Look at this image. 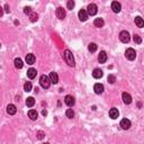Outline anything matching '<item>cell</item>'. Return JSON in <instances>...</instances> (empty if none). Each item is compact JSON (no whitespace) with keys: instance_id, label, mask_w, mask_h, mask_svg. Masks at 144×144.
<instances>
[{"instance_id":"15","label":"cell","mask_w":144,"mask_h":144,"mask_svg":"<svg viewBox=\"0 0 144 144\" xmlns=\"http://www.w3.org/2000/svg\"><path fill=\"white\" fill-rule=\"evenodd\" d=\"M93 90H95V92L97 95H100V93L104 92V86L101 83H96L95 87H93Z\"/></svg>"},{"instance_id":"9","label":"cell","mask_w":144,"mask_h":144,"mask_svg":"<svg viewBox=\"0 0 144 144\" xmlns=\"http://www.w3.org/2000/svg\"><path fill=\"white\" fill-rule=\"evenodd\" d=\"M78 15H79V19L81 21H86L88 19V13H87V10H85V9H81Z\"/></svg>"},{"instance_id":"26","label":"cell","mask_w":144,"mask_h":144,"mask_svg":"<svg viewBox=\"0 0 144 144\" xmlns=\"http://www.w3.org/2000/svg\"><path fill=\"white\" fill-rule=\"evenodd\" d=\"M133 41H134L135 44H141L142 43V38H141V36H139V35H134L133 36Z\"/></svg>"},{"instance_id":"19","label":"cell","mask_w":144,"mask_h":144,"mask_svg":"<svg viewBox=\"0 0 144 144\" xmlns=\"http://www.w3.org/2000/svg\"><path fill=\"white\" fill-rule=\"evenodd\" d=\"M134 20H135V24H136V26H137V27H140V28L144 27V20H143L142 17L137 16V17H135Z\"/></svg>"},{"instance_id":"20","label":"cell","mask_w":144,"mask_h":144,"mask_svg":"<svg viewBox=\"0 0 144 144\" xmlns=\"http://www.w3.org/2000/svg\"><path fill=\"white\" fill-rule=\"evenodd\" d=\"M103 71L100 70V69H95L92 72V75H93V78H96V79H100L103 77Z\"/></svg>"},{"instance_id":"28","label":"cell","mask_w":144,"mask_h":144,"mask_svg":"<svg viewBox=\"0 0 144 144\" xmlns=\"http://www.w3.org/2000/svg\"><path fill=\"white\" fill-rule=\"evenodd\" d=\"M88 49H89V51L93 53V52H96L97 51V45L95 44V43H90L89 46H88Z\"/></svg>"},{"instance_id":"4","label":"cell","mask_w":144,"mask_h":144,"mask_svg":"<svg viewBox=\"0 0 144 144\" xmlns=\"http://www.w3.org/2000/svg\"><path fill=\"white\" fill-rule=\"evenodd\" d=\"M119 39L123 43H128L129 42V39H131V37H129V33L128 32H126V31H123V32H121V34H119Z\"/></svg>"},{"instance_id":"13","label":"cell","mask_w":144,"mask_h":144,"mask_svg":"<svg viewBox=\"0 0 144 144\" xmlns=\"http://www.w3.org/2000/svg\"><path fill=\"white\" fill-rule=\"evenodd\" d=\"M118 115H119V111H118L117 108H111L109 110V116H110V118H113V119H116L118 117Z\"/></svg>"},{"instance_id":"31","label":"cell","mask_w":144,"mask_h":144,"mask_svg":"<svg viewBox=\"0 0 144 144\" xmlns=\"http://www.w3.org/2000/svg\"><path fill=\"white\" fill-rule=\"evenodd\" d=\"M67 7H68V9H72L74 7V1H72V0H70V1H68L67 3Z\"/></svg>"},{"instance_id":"10","label":"cell","mask_w":144,"mask_h":144,"mask_svg":"<svg viewBox=\"0 0 144 144\" xmlns=\"http://www.w3.org/2000/svg\"><path fill=\"white\" fill-rule=\"evenodd\" d=\"M111 9H113V11H114V13L118 14V13L121 11V9H122L121 3H119V2H117V1H113V2H111Z\"/></svg>"},{"instance_id":"12","label":"cell","mask_w":144,"mask_h":144,"mask_svg":"<svg viewBox=\"0 0 144 144\" xmlns=\"http://www.w3.org/2000/svg\"><path fill=\"white\" fill-rule=\"evenodd\" d=\"M122 98H123V101L126 104V105H129V104L132 103V97L127 92H123V95H122Z\"/></svg>"},{"instance_id":"16","label":"cell","mask_w":144,"mask_h":144,"mask_svg":"<svg viewBox=\"0 0 144 144\" xmlns=\"http://www.w3.org/2000/svg\"><path fill=\"white\" fill-rule=\"evenodd\" d=\"M26 63L29 64V65H32V64L35 63V56H34V54H27V55H26Z\"/></svg>"},{"instance_id":"34","label":"cell","mask_w":144,"mask_h":144,"mask_svg":"<svg viewBox=\"0 0 144 144\" xmlns=\"http://www.w3.org/2000/svg\"><path fill=\"white\" fill-rule=\"evenodd\" d=\"M5 9H6V13H9V11H10V9H9V6H8V5H6V6H5Z\"/></svg>"},{"instance_id":"6","label":"cell","mask_w":144,"mask_h":144,"mask_svg":"<svg viewBox=\"0 0 144 144\" xmlns=\"http://www.w3.org/2000/svg\"><path fill=\"white\" fill-rule=\"evenodd\" d=\"M49 78H50V80H51V83H53V85H56L57 82H59V75H57V73L54 71L50 73Z\"/></svg>"},{"instance_id":"3","label":"cell","mask_w":144,"mask_h":144,"mask_svg":"<svg viewBox=\"0 0 144 144\" xmlns=\"http://www.w3.org/2000/svg\"><path fill=\"white\" fill-rule=\"evenodd\" d=\"M125 56H126V59H128L129 61H133V60H135V57H136V52H135V50L134 49H127L125 51Z\"/></svg>"},{"instance_id":"25","label":"cell","mask_w":144,"mask_h":144,"mask_svg":"<svg viewBox=\"0 0 144 144\" xmlns=\"http://www.w3.org/2000/svg\"><path fill=\"white\" fill-rule=\"evenodd\" d=\"M24 90L26 92H29L31 90H32V83L29 81H27V82H25V85H24Z\"/></svg>"},{"instance_id":"30","label":"cell","mask_w":144,"mask_h":144,"mask_svg":"<svg viewBox=\"0 0 144 144\" xmlns=\"http://www.w3.org/2000/svg\"><path fill=\"white\" fill-rule=\"evenodd\" d=\"M107 80H108V82H109V83L113 85L114 82L116 81V79H115V75H113V74H109V75H108V78H107Z\"/></svg>"},{"instance_id":"14","label":"cell","mask_w":144,"mask_h":144,"mask_svg":"<svg viewBox=\"0 0 144 144\" xmlns=\"http://www.w3.org/2000/svg\"><path fill=\"white\" fill-rule=\"evenodd\" d=\"M98 61H99V63H105L106 61H107V54L105 51H101L99 53V55H98Z\"/></svg>"},{"instance_id":"17","label":"cell","mask_w":144,"mask_h":144,"mask_svg":"<svg viewBox=\"0 0 144 144\" xmlns=\"http://www.w3.org/2000/svg\"><path fill=\"white\" fill-rule=\"evenodd\" d=\"M37 116H38V114H37V111H36V110L31 109L29 111H28V117H29L32 121H36V119H37Z\"/></svg>"},{"instance_id":"8","label":"cell","mask_w":144,"mask_h":144,"mask_svg":"<svg viewBox=\"0 0 144 144\" xmlns=\"http://www.w3.org/2000/svg\"><path fill=\"white\" fill-rule=\"evenodd\" d=\"M65 10H64L62 7H59V8L56 9V17L59 18V19H64V17H65Z\"/></svg>"},{"instance_id":"18","label":"cell","mask_w":144,"mask_h":144,"mask_svg":"<svg viewBox=\"0 0 144 144\" xmlns=\"http://www.w3.org/2000/svg\"><path fill=\"white\" fill-rule=\"evenodd\" d=\"M7 111H8L9 115H15L16 111H17V108H16L15 105L10 104V105H8V107H7Z\"/></svg>"},{"instance_id":"2","label":"cell","mask_w":144,"mask_h":144,"mask_svg":"<svg viewBox=\"0 0 144 144\" xmlns=\"http://www.w3.org/2000/svg\"><path fill=\"white\" fill-rule=\"evenodd\" d=\"M39 83H41V86L44 89H47L50 87V85H51V80H50V78L47 75L43 74V75H41V78H39Z\"/></svg>"},{"instance_id":"11","label":"cell","mask_w":144,"mask_h":144,"mask_svg":"<svg viewBox=\"0 0 144 144\" xmlns=\"http://www.w3.org/2000/svg\"><path fill=\"white\" fill-rule=\"evenodd\" d=\"M121 127L123 129H128L131 127V121L127 119V118H124V119L121 121Z\"/></svg>"},{"instance_id":"23","label":"cell","mask_w":144,"mask_h":144,"mask_svg":"<svg viewBox=\"0 0 144 144\" xmlns=\"http://www.w3.org/2000/svg\"><path fill=\"white\" fill-rule=\"evenodd\" d=\"M26 105L28 107H33L35 105V99L33 98V97H28V98L26 99Z\"/></svg>"},{"instance_id":"5","label":"cell","mask_w":144,"mask_h":144,"mask_svg":"<svg viewBox=\"0 0 144 144\" xmlns=\"http://www.w3.org/2000/svg\"><path fill=\"white\" fill-rule=\"evenodd\" d=\"M87 9H88L87 10L88 15H90V16H95L97 14V11H98V10H97V6L95 5V3H90Z\"/></svg>"},{"instance_id":"36","label":"cell","mask_w":144,"mask_h":144,"mask_svg":"<svg viewBox=\"0 0 144 144\" xmlns=\"http://www.w3.org/2000/svg\"><path fill=\"white\" fill-rule=\"evenodd\" d=\"M44 144H50V143H44Z\"/></svg>"},{"instance_id":"32","label":"cell","mask_w":144,"mask_h":144,"mask_svg":"<svg viewBox=\"0 0 144 144\" xmlns=\"http://www.w3.org/2000/svg\"><path fill=\"white\" fill-rule=\"evenodd\" d=\"M31 9H32L31 7H25V8H24V13L25 14H28V15H31V13H32Z\"/></svg>"},{"instance_id":"33","label":"cell","mask_w":144,"mask_h":144,"mask_svg":"<svg viewBox=\"0 0 144 144\" xmlns=\"http://www.w3.org/2000/svg\"><path fill=\"white\" fill-rule=\"evenodd\" d=\"M44 135H45V134H44L43 132H38V133H37V139H38V140H42L43 137H44Z\"/></svg>"},{"instance_id":"27","label":"cell","mask_w":144,"mask_h":144,"mask_svg":"<svg viewBox=\"0 0 144 144\" xmlns=\"http://www.w3.org/2000/svg\"><path fill=\"white\" fill-rule=\"evenodd\" d=\"M29 18H31V21H33V23H34V21H36V20L38 19V15H37L36 13L32 11V13H31V15H29Z\"/></svg>"},{"instance_id":"24","label":"cell","mask_w":144,"mask_h":144,"mask_svg":"<svg viewBox=\"0 0 144 144\" xmlns=\"http://www.w3.org/2000/svg\"><path fill=\"white\" fill-rule=\"evenodd\" d=\"M23 61H21V59H19V57H17V59H15V67L17 68V69H21L23 68Z\"/></svg>"},{"instance_id":"1","label":"cell","mask_w":144,"mask_h":144,"mask_svg":"<svg viewBox=\"0 0 144 144\" xmlns=\"http://www.w3.org/2000/svg\"><path fill=\"white\" fill-rule=\"evenodd\" d=\"M64 60H65V62L69 64L70 67H74L75 65L74 57H73V55H72L70 50H65V51H64Z\"/></svg>"},{"instance_id":"21","label":"cell","mask_w":144,"mask_h":144,"mask_svg":"<svg viewBox=\"0 0 144 144\" xmlns=\"http://www.w3.org/2000/svg\"><path fill=\"white\" fill-rule=\"evenodd\" d=\"M36 74H37V71L35 69H33V68H31V69L27 71V77L29 79H34L36 77Z\"/></svg>"},{"instance_id":"22","label":"cell","mask_w":144,"mask_h":144,"mask_svg":"<svg viewBox=\"0 0 144 144\" xmlns=\"http://www.w3.org/2000/svg\"><path fill=\"white\" fill-rule=\"evenodd\" d=\"M104 20L101 19V18H96L95 19V21H93V25H95L96 27H98V28H100V27H103L104 26Z\"/></svg>"},{"instance_id":"35","label":"cell","mask_w":144,"mask_h":144,"mask_svg":"<svg viewBox=\"0 0 144 144\" xmlns=\"http://www.w3.org/2000/svg\"><path fill=\"white\" fill-rule=\"evenodd\" d=\"M42 114H43V115H44V116H45V115L47 114V111H46V110H43V111H42Z\"/></svg>"},{"instance_id":"7","label":"cell","mask_w":144,"mask_h":144,"mask_svg":"<svg viewBox=\"0 0 144 144\" xmlns=\"http://www.w3.org/2000/svg\"><path fill=\"white\" fill-rule=\"evenodd\" d=\"M64 103L67 104V106H69V107H72L74 105V103H75V100H74V98L72 96H70V95H68V96H65V98H64Z\"/></svg>"},{"instance_id":"29","label":"cell","mask_w":144,"mask_h":144,"mask_svg":"<svg viewBox=\"0 0 144 144\" xmlns=\"http://www.w3.org/2000/svg\"><path fill=\"white\" fill-rule=\"evenodd\" d=\"M65 115H67V117H69V118H73L74 117V111L72 109H68L65 111Z\"/></svg>"}]
</instances>
